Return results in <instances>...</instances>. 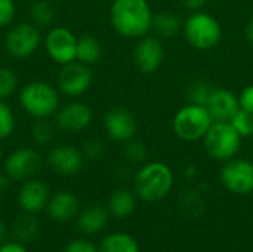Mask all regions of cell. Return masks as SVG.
<instances>
[{
  "label": "cell",
  "instance_id": "6da1fadb",
  "mask_svg": "<svg viewBox=\"0 0 253 252\" xmlns=\"http://www.w3.org/2000/svg\"><path fill=\"white\" fill-rule=\"evenodd\" d=\"M153 9L148 0H113L110 22L117 34L138 40L151 33Z\"/></svg>",
  "mask_w": 253,
  "mask_h": 252
},
{
  "label": "cell",
  "instance_id": "7a4b0ae2",
  "mask_svg": "<svg viewBox=\"0 0 253 252\" xmlns=\"http://www.w3.org/2000/svg\"><path fill=\"white\" fill-rule=\"evenodd\" d=\"M175 183L173 171L165 162H147L135 174L133 189L136 198L144 202H160L172 190Z\"/></svg>",
  "mask_w": 253,
  "mask_h": 252
},
{
  "label": "cell",
  "instance_id": "3957f363",
  "mask_svg": "<svg viewBox=\"0 0 253 252\" xmlns=\"http://www.w3.org/2000/svg\"><path fill=\"white\" fill-rule=\"evenodd\" d=\"M182 34L191 48L197 50H212L222 40V27L213 15L206 10H197L185 18Z\"/></svg>",
  "mask_w": 253,
  "mask_h": 252
},
{
  "label": "cell",
  "instance_id": "277c9868",
  "mask_svg": "<svg viewBox=\"0 0 253 252\" xmlns=\"http://www.w3.org/2000/svg\"><path fill=\"white\" fill-rule=\"evenodd\" d=\"M19 102L30 116L36 119H49L59 110V94L56 88L46 82H30L21 89Z\"/></svg>",
  "mask_w": 253,
  "mask_h": 252
},
{
  "label": "cell",
  "instance_id": "5b68a950",
  "mask_svg": "<svg viewBox=\"0 0 253 252\" xmlns=\"http://www.w3.org/2000/svg\"><path fill=\"white\" fill-rule=\"evenodd\" d=\"M212 123L213 119L206 105L188 102L175 113L172 119V129L179 140L194 143L203 140Z\"/></svg>",
  "mask_w": 253,
  "mask_h": 252
},
{
  "label": "cell",
  "instance_id": "8992f818",
  "mask_svg": "<svg viewBox=\"0 0 253 252\" xmlns=\"http://www.w3.org/2000/svg\"><path fill=\"white\" fill-rule=\"evenodd\" d=\"M242 141L243 138L231 122L221 120H215L202 140L206 153L218 162H227L236 157L242 149Z\"/></svg>",
  "mask_w": 253,
  "mask_h": 252
},
{
  "label": "cell",
  "instance_id": "52a82bcc",
  "mask_svg": "<svg viewBox=\"0 0 253 252\" xmlns=\"http://www.w3.org/2000/svg\"><path fill=\"white\" fill-rule=\"evenodd\" d=\"M42 36L37 25L33 22H21L13 25L4 39L6 52L18 59L31 56L40 46Z\"/></svg>",
  "mask_w": 253,
  "mask_h": 252
},
{
  "label": "cell",
  "instance_id": "ba28073f",
  "mask_svg": "<svg viewBox=\"0 0 253 252\" xmlns=\"http://www.w3.org/2000/svg\"><path fill=\"white\" fill-rule=\"evenodd\" d=\"M219 177L224 187L234 195H249L253 192V162L248 159L233 157L224 162Z\"/></svg>",
  "mask_w": 253,
  "mask_h": 252
},
{
  "label": "cell",
  "instance_id": "9c48e42d",
  "mask_svg": "<svg viewBox=\"0 0 253 252\" xmlns=\"http://www.w3.org/2000/svg\"><path fill=\"white\" fill-rule=\"evenodd\" d=\"M132 59L142 74H154L165 61L163 40L151 33L138 39L132 52Z\"/></svg>",
  "mask_w": 253,
  "mask_h": 252
},
{
  "label": "cell",
  "instance_id": "30bf717a",
  "mask_svg": "<svg viewBox=\"0 0 253 252\" xmlns=\"http://www.w3.org/2000/svg\"><path fill=\"white\" fill-rule=\"evenodd\" d=\"M92 80L93 74L90 71V67L77 59L65 65H61V70L56 77L59 91L67 97L83 95L90 88Z\"/></svg>",
  "mask_w": 253,
  "mask_h": 252
},
{
  "label": "cell",
  "instance_id": "8fae6325",
  "mask_svg": "<svg viewBox=\"0 0 253 252\" xmlns=\"http://www.w3.org/2000/svg\"><path fill=\"white\" fill-rule=\"evenodd\" d=\"M3 168L12 181L22 183L36 177V174L42 168V157L34 149L21 147L6 156Z\"/></svg>",
  "mask_w": 253,
  "mask_h": 252
},
{
  "label": "cell",
  "instance_id": "7c38bea8",
  "mask_svg": "<svg viewBox=\"0 0 253 252\" xmlns=\"http://www.w3.org/2000/svg\"><path fill=\"white\" fill-rule=\"evenodd\" d=\"M44 49L53 62L58 65H65L76 61L77 37L65 27H53L46 34Z\"/></svg>",
  "mask_w": 253,
  "mask_h": 252
},
{
  "label": "cell",
  "instance_id": "4fadbf2b",
  "mask_svg": "<svg viewBox=\"0 0 253 252\" xmlns=\"http://www.w3.org/2000/svg\"><path fill=\"white\" fill-rule=\"evenodd\" d=\"M49 199H50V192L47 184L36 177L22 181L16 193V202L19 209L22 212L33 214V215H37L42 211H44Z\"/></svg>",
  "mask_w": 253,
  "mask_h": 252
},
{
  "label": "cell",
  "instance_id": "5bb4252c",
  "mask_svg": "<svg viewBox=\"0 0 253 252\" xmlns=\"http://www.w3.org/2000/svg\"><path fill=\"white\" fill-rule=\"evenodd\" d=\"M104 129L116 143H127L136 135L138 123L132 111L125 107H114L104 116Z\"/></svg>",
  "mask_w": 253,
  "mask_h": 252
},
{
  "label": "cell",
  "instance_id": "9a60e30c",
  "mask_svg": "<svg viewBox=\"0 0 253 252\" xmlns=\"http://www.w3.org/2000/svg\"><path fill=\"white\" fill-rule=\"evenodd\" d=\"M55 120L59 129L71 134L84 131L92 122V110L87 104L82 101H71L55 114Z\"/></svg>",
  "mask_w": 253,
  "mask_h": 252
},
{
  "label": "cell",
  "instance_id": "2e32d148",
  "mask_svg": "<svg viewBox=\"0 0 253 252\" xmlns=\"http://www.w3.org/2000/svg\"><path fill=\"white\" fill-rule=\"evenodd\" d=\"M84 163L83 151L73 146H56L47 154L49 168L62 177H71L80 172Z\"/></svg>",
  "mask_w": 253,
  "mask_h": 252
},
{
  "label": "cell",
  "instance_id": "e0dca14e",
  "mask_svg": "<svg viewBox=\"0 0 253 252\" xmlns=\"http://www.w3.org/2000/svg\"><path fill=\"white\" fill-rule=\"evenodd\" d=\"M206 108L211 113L213 122H230L233 116L240 110L239 95L227 88H213L206 102Z\"/></svg>",
  "mask_w": 253,
  "mask_h": 252
},
{
  "label": "cell",
  "instance_id": "ac0fdd59",
  "mask_svg": "<svg viewBox=\"0 0 253 252\" xmlns=\"http://www.w3.org/2000/svg\"><path fill=\"white\" fill-rule=\"evenodd\" d=\"M46 212L49 218L55 223H68L80 212V201L73 192H58L55 195H50Z\"/></svg>",
  "mask_w": 253,
  "mask_h": 252
},
{
  "label": "cell",
  "instance_id": "d6986e66",
  "mask_svg": "<svg viewBox=\"0 0 253 252\" xmlns=\"http://www.w3.org/2000/svg\"><path fill=\"white\" fill-rule=\"evenodd\" d=\"M110 212L102 205H89L82 209L76 217L77 230L86 236L98 235L108 224Z\"/></svg>",
  "mask_w": 253,
  "mask_h": 252
},
{
  "label": "cell",
  "instance_id": "ffe728a7",
  "mask_svg": "<svg viewBox=\"0 0 253 252\" xmlns=\"http://www.w3.org/2000/svg\"><path fill=\"white\" fill-rule=\"evenodd\" d=\"M182 19L179 15L170 10H162L153 15L151 31L159 39H172L182 33Z\"/></svg>",
  "mask_w": 253,
  "mask_h": 252
},
{
  "label": "cell",
  "instance_id": "44dd1931",
  "mask_svg": "<svg viewBox=\"0 0 253 252\" xmlns=\"http://www.w3.org/2000/svg\"><path fill=\"white\" fill-rule=\"evenodd\" d=\"M107 209L116 218H126L136 209V195L127 189H117L108 198Z\"/></svg>",
  "mask_w": 253,
  "mask_h": 252
},
{
  "label": "cell",
  "instance_id": "7402d4cb",
  "mask_svg": "<svg viewBox=\"0 0 253 252\" xmlns=\"http://www.w3.org/2000/svg\"><path fill=\"white\" fill-rule=\"evenodd\" d=\"M40 233V224L33 214L22 212L12 224V235L13 239L21 244H30L33 242Z\"/></svg>",
  "mask_w": 253,
  "mask_h": 252
},
{
  "label": "cell",
  "instance_id": "603a6c76",
  "mask_svg": "<svg viewBox=\"0 0 253 252\" xmlns=\"http://www.w3.org/2000/svg\"><path fill=\"white\" fill-rule=\"evenodd\" d=\"M101 56H102V45L96 37L89 34L77 37V50H76L77 61L90 67L92 64H96L101 59Z\"/></svg>",
  "mask_w": 253,
  "mask_h": 252
},
{
  "label": "cell",
  "instance_id": "cb8c5ba5",
  "mask_svg": "<svg viewBox=\"0 0 253 252\" xmlns=\"http://www.w3.org/2000/svg\"><path fill=\"white\" fill-rule=\"evenodd\" d=\"M98 250L99 252H139V245L130 235L114 232L102 239Z\"/></svg>",
  "mask_w": 253,
  "mask_h": 252
},
{
  "label": "cell",
  "instance_id": "d4e9b609",
  "mask_svg": "<svg viewBox=\"0 0 253 252\" xmlns=\"http://www.w3.org/2000/svg\"><path fill=\"white\" fill-rule=\"evenodd\" d=\"M30 13H31V22L39 28L49 27L55 19V7L49 0L36 1L30 9Z\"/></svg>",
  "mask_w": 253,
  "mask_h": 252
},
{
  "label": "cell",
  "instance_id": "484cf974",
  "mask_svg": "<svg viewBox=\"0 0 253 252\" xmlns=\"http://www.w3.org/2000/svg\"><path fill=\"white\" fill-rule=\"evenodd\" d=\"M213 91V86L208 82V80H203V79H199L196 82H193L190 86H188V102H193V104H200V105H206L211 94Z\"/></svg>",
  "mask_w": 253,
  "mask_h": 252
},
{
  "label": "cell",
  "instance_id": "4316f807",
  "mask_svg": "<svg viewBox=\"0 0 253 252\" xmlns=\"http://www.w3.org/2000/svg\"><path fill=\"white\" fill-rule=\"evenodd\" d=\"M230 122L243 140L253 137V113L240 108Z\"/></svg>",
  "mask_w": 253,
  "mask_h": 252
},
{
  "label": "cell",
  "instance_id": "83f0119b",
  "mask_svg": "<svg viewBox=\"0 0 253 252\" xmlns=\"http://www.w3.org/2000/svg\"><path fill=\"white\" fill-rule=\"evenodd\" d=\"M31 135H33V140L36 144L44 146V144L52 143V140L55 137V131H53L52 123L47 119H37V122L33 126Z\"/></svg>",
  "mask_w": 253,
  "mask_h": 252
},
{
  "label": "cell",
  "instance_id": "f1b7e54d",
  "mask_svg": "<svg viewBox=\"0 0 253 252\" xmlns=\"http://www.w3.org/2000/svg\"><path fill=\"white\" fill-rule=\"evenodd\" d=\"M18 86V77L13 70L0 67V100H7Z\"/></svg>",
  "mask_w": 253,
  "mask_h": 252
},
{
  "label": "cell",
  "instance_id": "f546056e",
  "mask_svg": "<svg viewBox=\"0 0 253 252\" xmlns=\"http://www.w3.org/2000/svg\"><path fill=\"white\" fill-rule=\"evenodd\" d=\"M147 154H148V150L142 141L132 138L130 141L125 143V156L129 162L142 163V162H145Z\"/></svg>",
  "mask_w": 253,
  "mask_h": 252
},
{
  "label": "cell",
  "instance_id": "4dcf8cb0",
  "mask_svg": "<svg viewBox=\"0 0 253 252\" xmlns=\"http://www.w3.org/2000/svg\"><path fill=\"white\" fill-rule=\"evenodd\" d=\"M15 129V116L10 107L0 100V140H6Z\"/></svg>",
  "mask_w": 253,
  "mask_h": 252
},
{
  "label": "cell",
  "instance_id": "1f68e13d",
  "mask_svg": "<svg viewBox=\"0 0 253 252\" xmlns=\"http://www.w3.org/2000/svg\"><path fill=\"white\" fill-rule=\"evenodd\" d=\"M16 13L13 0H0V27H7Z\"/></svg>",
  "mask_w": 253,
  "mask_h": 252
},
{
  "label": "cell",
  "instance_id": "d6a6232c",
  "mask_svg": "<svg viewBox=\"0 0 253 252\" xmlns=\"http://www.w3.org/2000/svg\"><path fill=\"white\" fill-rule=\"evenodd\" d=\"M64 252H99V250L90 241L83 239V238H77V239L70 241L65 245Z\"/></svg>",
  "mask_w": 253,
  "mask_h": 252
},
{
  "label": "cell",
  "instance_id": "836d02e7",
  "mask_svg": "<svg viewBox=\"0 0 253 252\" xmlns=\"http://www.w3.org/2000/svg\"><path fill=\"white\" fill-rule=\"evenodd\" d=\"M82 151H83V156L86 159H99L104 154L105 147L99 140H87L84 143Z\"/></svg>",
  "mask_w": 253,
  "mask_h": 252
},
{
  "label": "cell",
  "instance_id": "e575fe53",
  "mask_svg": "<svg viewBox=\"0 0 253 252\" xmlns=\"http://www.w3.org/2000/svg\"><path fill=\"white\" fill-rule=\"evenodd\" d=\"M239 104L242 110L253 113V85H248L242 89L239 94Z\"/></svg>",
  "mask_w": 253,
  "mask_h": 252
},
{
  "label": "cell",
  "instance_id": "d590c367",
  "mask_svg": "<svg viewBox=\"0 0 253 252\" xmlns=\"http://www.w3.org/2000/svg\"><path fill=\"white\" fill-rule=\"evenodd\" d=\"M0 252H28V250L18 241H6L0 245Z\"/></svg>",
  "mask_w": 253,
  "mask_h": 252
},
{
  "label": "cell",
  "instance_id": "8d00e7d4",
  "mask_svg": "<svg viewBox=\"0 0 253 252\" xmlns=\"http://www.w3.org/2000/svg\"><path fill=\"white\" fill-rule=\"evenodd\" d=\"M182 4L190 12H197V10L205 9V6L208 4V0H182Z\"/></svg>",
  "mask_w": 253,
  "mask_h": 252
},
{
  "label": "cell",
  "instance_id": "74e56055",
  "mask_svg": "<svg viewBox=\"0 0 253 252\" xmlns=\"http://www.w3.org/2000/svg\"><path fill=\"white\" fill-rule=\"evenodd\" d=\"M10 183H12V180L9 178V175L4 171L0 172V195H3L4 192H7Z\"/></svg>",
  "mask_w": 253,
  "mask_h": 252
},
{
  "label": "cell",
  "instance_id": "f35d334b",
  "mask_svg": "<svg viewBox=\"0 0 253 252\" xmlns=\"http://www.w3.org/2000/svg\"><path fill=\"white\" fill-rule=\"evenodd\" d=\"M7 239V227L4 226V223L0 220V245L4 244Z\"/></svg>",
  "mask_w": 253,
  "mask_h": 252
},
{
  "label": "cell",
  "instance_id": "ab89813d",
  "mask_svg": "<svg viewBox=\"0 0 253 252\" xmlns=\"http://www.w3.org/2000/svg\"><path fill=\"white\" fill-rule=\"evenodd\" d=\"M246 36H248L249 42L253 45V18L248 22V25H246Z\"/></svg>",
  "mask_w": 253,
  "mask_h": 252
},
{
  "label": "cell",
  "instance_id": "60d3db41",
  "mask_svg": "<svg viewBox=\"0 0 253 252\" xmlns=\"http://www.w3.org/2000/svg\"><path fill=\"white\" fill-rule=\"evenodd\" d=\"M0 160H1V150H0Z\"/></svg>",
  "mask_w": 253,
  "mask_h": 252
}]
</instances>
